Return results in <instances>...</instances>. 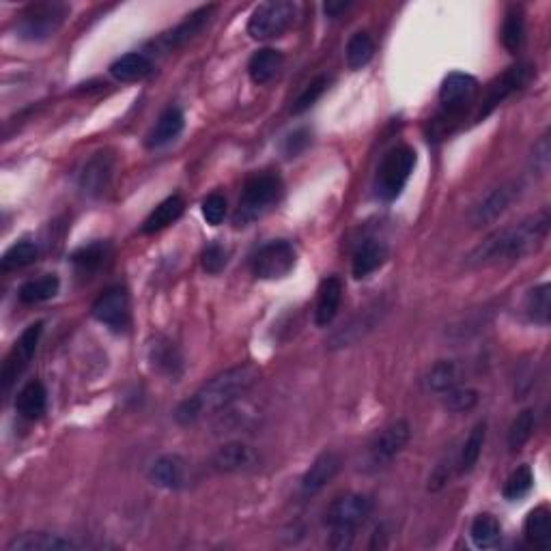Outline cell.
Masks as SVG:
<instances>
[{"label": "cell", "instance_id": "cell-36", "mask_svg": "<svg viewBox=\"0 0 551 551\" xmlns=\"http://www.w3.org/2000/svg\"><path fill=\"white\" fill-rule=\"evenodd\" d=\"M375 55V44L371 39V35L368 33H356L351 35L347 50H345V58H347V65L349 69H362L365 65H368V61H371Z\"/></svg>", "mask_w": 551, "mask_h": 551}, {"label": "cell", "instance_id": "cell-23", "mask_svg": "<svg viewBox=\"0 0 551 551\" xmlns=\"http://www.w3.org/2000/svg\"><path fill=\"white\" fill-rule=\"evenodd\" d=\"M78 549L72 538L48 535V532H28V535L15 536L7 545V551H65Z\"/></svg>", "mask_w": 551, "mask_h": 551}, {"label": "cell", "instance_id": "cell-7", "mask_svg": "<svg viewBox=\"0 0 551 551\" xmlns=\"http://www.w3.org/2000/svg\"><path fill=\"white\" fill-rule=\"evenodd\" d=\"M373 508L375 502L371 496L365 494L341 496L327 506L326 524L330 526V530L334 532H349V535H356L357 527L371 517Z\"/></svg>", "mask_w": 551, "mask_h": 551}, {"label": "cell", "instance_id": "cell-18", "mask_svg": "<svg viewBox=\"0 0 551 551\" xmlns=\"http://www.w3.org/2000/svg\"><path fill=\"white\" fill-rule=\"evenodd\" d=\"M151 483L162 489H184L187 485V463L179 455H162L149 467Z\"/></svg>", "mask_w": 551, "mask_h": 551}, {"label": "cell", "instance_id": "cell-27", "mask_svg": "<svg viewBox=\"0 0 551 551\" xmlns=\"http://www.w3.org/2000/svg\"><path fill=\"white\" fill-rule=\"evenodd\" d=\"M154 72V63L151 58L143 55V52H130V55H123L110 65V74L113 78L119 82H136L143 80Z\"/></svg>", "mask_w": 551, "mask_h": 551}, {"label": "cell", "instance_id": "cell-31", "mask_svg": "<svg viewBox=\"0 0 551 551\" xmlns=\"http://www.w3.org/2000/svg\"><path fill=\"white\" fill-rule=\"evenodd\" d=\"M461 377H463V368L459 362L442 360L431 368L429 375H426V388L431 392H437V395H444V392L459 386Z\"/></svg>", "mask_w": 551, "mask_h": 551}, {"label": "cell", "instance_id": "cell-42", "mask_svg": "<svg viewBox=\"0 0 551 551\" xmlns=\"http://www.w3.org/2000/svg\"><path fill=\"white\" fill-rule=\"evenodd\" d=\"M326 89H327V78H326V75H319V78L310 82L306 89H304L302 95L297 97L296 105H293V115L306 113L310 105H315L316 102H319V97L324 95Z\"/></svg>", "mask_w": 551, "mask_h": 551}, {"label": "cell", "instance_id": "cell-22", "mask_svg": "<svg viewBox=\"0 0 551 551\" xmlns=\"http://www.w3.org/2000/svg\"><path fill=\"white\" fill-rule=\"evenodd\" d=\"M343 302V283L336 276H330L321 283L319 296H316V306H315V324L319 327H327L336 316L338 308Z\"/></svg>", "mask_w": 551, "mask_h": 551}, {"label": "cell", "instance_id": "cell-43", "mask_svg": "<svg viewBox=\"0 0 551 551\" xmlns=\"http://www.w3.org/2000/svg\"><path fill=\"white\" fill-rule=\"evenodd\" d=\"M228 263V252L225 245L220 244H209L203 252V267L209 274H220Z\"/></svg>", "mask_w": 551, "mask_h": 551}, {"label": "cell", "instance_id": "cell-14", "mask_svg": "<svg viewBox=\"0 0 551 551\" xmlns=\"http://www.w3.org/2000/svg\"><path fill=\"white\" fill-rule=\"evenodd\" d=\"M214 14H215V5H207V7H201L198 11H195V14L187 15L179 26H175L173 31L164 33L160 39L154 41V50L171 52V50L181 48V45L190 44L192 39L198 37V35H201L205 28L209 26Z\"/></svg>", "mask_w": 551, "mask_h": 551}, {"label": "cell", "instance_id": "cell-29", "mask_svg": "<svg viewBox=\"0 0 551 551\" xmlns=\"http://www.w3.org/2000/svg\"><path fill=\"white\" fill-rule=\"evenodd\" d=\"M526 541L538 549H551V513L547 506H538L526 517Z\"/></svg>", "mask_w": 551, "mask_h": 551}, {"label": "cell", "instance_id": "cell-28", "mask_svg": "<svg viewBox=\"0 0 551 551\" xmlns=\"http://www.w3.org/2000/svg\"><path fill=\"white\" fill-rule=\"evenodd\" d=\"M184 209H185L184 198L177 195L168 196L166 201H162L154 211H151L149 218H146L143 225V233H146V235H154V233L162 231V228L171 226L173 222H177L181 218Z\"/></svg>", "mask_w": 551, "mask_h": 551}, {"label": "cell", "instance_id": "cell-32", "mask_svg": "<svg viewBox=\"0 0 551 551\" xmlns=\"http://www.w3.org/2000/svg\"><path fill=\"white\" fill-rule=\"evenodd\" d=\"M108 255H110L108 244H102V242L85 245V248L75 250L72 256L75 272H78L80 276H91V274L99 272V269L105 265V261H108Z\"/></svg>", "mask_w": 551, "mask_h": 551}, {"label": "cell", "instance_id": "cell-34", "mask_svg": "<svg viewBox=\"0 0 551 551\" xmlns=\"http://www.w3.org/2000/svg\"><path fill=\"white\" fill-rule=\"evenodd\" d=\"M524 308H526L527 319L535 321V324H538V326H549L551 286L541 285V286H535L532 291H527Z\"/></svg>", "mask_w": 551, "mask_h": 551}, {"label": "cell", "instance_id": "cell-39", "mask_svg": "<svg viewBox=\"0 0 551 551\" xmlns=\"http://www.w3.org/2000/svg\"><path fill=\"white\" fill-rule=\"evenodd\" d=\"M536 426V416L532 409H524L515 422L511 425V431H508V448L513 450V453H517L526 446L527 442H530L532 433H535Z\"/></svg>", "mask_w": 551, "mask_h": 551}, {"label": "cell", "instance_id": "cell-11", "mask_svg": "<svg viewBox=\"0 0 551 551\" xmlns=\"http://www.w3.org/2000/svg\"><path fill=\"white\" fill-rule=\"evenodd\" d=\"M530 78H532V65H526V63L524 65H515L511 69H506L500 78H496L489 85L476 119L480 121V119H485V116H489L497 108V105H500L502 102H506V99L511 97L513 93H517L521 86H526Z\"/></svg>", "mask_w": 551, "mask_h": 551}, {"label": "cell", "instance_id": "cell-12", "mask_svg": "<svg viewBox=\"0 0 551 551\" xmlns=\"http://www.w3.org/2000/svg\"><path fill=\"white\" fill-rule=\"evenodd\" d=\"M478 91V82L470 74L455 72L444 78L442 89H439V104L446 116H459L466 113L467 105L472 104Z\"/></svg>", "mask_w": 551, "mask_h": 551}, {"label": "cell", "instance_id": "cell-21", "mask_svg": "<svg viewBox=\"0 0 551 551\" xmlns=\"http://www.w3.org/2000/svg\"><path fill=\"white\" fill-rule=\"evenodd\" d=\"M149 360L157 373L171 381H179L184 375V357H181L179 349L168 338H155L149 347Z\"/></svg>", "mask_w": 551, "mask_h": 551}, {"label": "cell", "instance_id": "cell-26", "mask_svg": "<svg viewBox=\"0 0 551 551\" xmlns=\"http://www.w3.org/2000/svg\"><path fill=\"white\" fill-rule=\"evenodd\" d=\"M48 407V392L41 381H28L15 398V409L22 418L39 420Z\"/></svg>", "mask_w": 551, "mask_h": 551}, {"label": "cell", "instance_id": "cell-45", "mask_svg": "<svg viewBox=\"0 0 551 551\" xmlns=\"http://www.w3.org/2000/svg\"><path fill=\"white\" fill-rule=\"evenodd\" d=\"M308 145H310V132L308 130H297V132H293L289 138H286L285 154L289 157H296V155H300Z\"/></svg>", "mask_w": 551, "mask_h": 551}, {"label": "cell", "instance_id": "cell-9", "mask_svg": "<svg viewBox=\"0 0 551 551\" xmlns=\"http://www.w3.org/2000/svg\"><path fill=\"white\" fill-rule=\"evenodd\" d=\"M41 334H44V324L37 321V324L28 326L22 336L17 338V343L14 345V349L9 351L7 360L3 365V373H0V379H3V390L9 392L11 386L15 384V379L25 373V368L28 366V362L33 360L35 351L39 347Z\"/></svg>", "mask_w": 551, "mask_h": 551}, {"label": "cell", "instance_id": "cell-33", "mask_svg": "<svg viewBox=\"0 0 551 551\" xmlns=\"http://www.w3.org/2000/svg\"><path fill=\"white\" fill-rule=\"evenodd\" d=\"M470 536H472V541L478 549L496 547V545L500 543V538H502L500 521H497L494 515H489V513L478 515V517L472 521Z\"/></svg>", "mask_w": 551, "mask_h": 551}, {"label": "cell", "instance_id": "cell-10", "mask_svg": "<svg viewBox=\"0 0 551 551\" xmlns=\"http://www.w3.org/2000/svg\"><path fill=\"white\" fill-rule=\"evenodd\" d=\"M93 316L113 332H125L130 327V297L123 286H110L93 304Z\"/></svg>", "mask_w": 551, "mask_h": 551}, {"label": "cell", "instance_id": "cell-6", "mask_svg": "<svg viewBox=\"0 0 551 551\" xmlns=\"http://www.w3.org/2000/svg\"><path fill=\"white\" fill-rule=\"evenodd\" d=\"M280 195H283V181L278 175L274 173H256L252 177L245 179L242 201H239V211L237 220L248 222L256 215H261L263 211L272 207L274 203H278Z\"/></svg>", "mask_w": 551, "mask_h": 551}, {"label": "cell", "instance_id": "cell-19", "mask_svg": "<svg viewBox=\"0 0 551 551\" xmlns=\"http://www.w3.org/2000/svg\"><path fill=\"white\" fill-rule=\"evenodd\" d=\"M341 472V456L332 450H326L313 461V466L308 467V472L302 478V494L304 496H315L319 494L324 486H327L336 478V474Z\"/></svg>", "mask_w": 551, "mask_h": 551}, {"label": "cell", "instance_id": "cell-15", "mask_svg": "<svg viewBox=\"0 0 551 551\" xmlns=\"http://www.w3.org/2000/svg\"><path fill=\"white\" fill-rule=\"evenodd\" d=\"M211 466L225 474H248L261 466V456L248 444L231 442L215 450L211 456Z\"/></svg>", "mask_w": 551, "mask_h": 551}, {"label": "cell", "instance_id": "cell-38", "mask_svg": "<svg viewBox=\"0 0 551 551\" xmlns=\"http://www.w3.org/2000/svg\"><path fill=\"white\" fill-rule=\"evenodd\" d=\"M526 41V20L524 14H521V9H513L511 14L506 15V20H504L502 26V44L504 48L508 52H517L521 50V45H524Z\"/></svg>", "mask_w": 551, "mask_h": 551}, {"label": "cell", "instance_id": "cell-41", "mask_svg": "<svg viewBox=\"0 0 551 551\" xmlns=\"http://www.w3.org/2000/svg\"><path fill=\"white\" fill-rule=\"evenodd\" d=\"M478 392L474 388H466V386H455L448 392H444V406L450 412H470L476 407Z\"/></svg>", "mask_w": 551, "mask_h": 551}, {"label": "cell", "instance_id": "cell-37", "mask_svg": "<svg viewBox=\"0 0 551 551\" xmlns=\"http://www.w3.org/2000/svg\"><path fill=\"white\" fill-rule=\"evenodd\" d=\"M39 248L33 242H20L14 244L11 248L5 252L3 259H0V269L3 272H15V269L28 267L37 261Z\"/></svg>", "mask_w": 551, "mask_h": 551}, {"label": "cell", "instance_id": "cell-16", "mask_svg": "<svg viewBox=\"0 0 551 551\" xmlns=\"http://www.w3.org/2000/svg\"><path fill=\"white\" fill-rule=\"evenodd\" d=\"M115 175V155L110 151H99L85 164L80 173V190L86 196L99 198L105 195Z\"/></svg>", "mask_w": 551, "mask_h": 551}, {"label": "cell", "instance_id": "cell-25", "mask_svg": "<svg viewBox=\"0 0 551 551\" xmlns=\"http://www.w3.org/2000/svg\"><path fill=\"white\" fill-rule=\"evenodd\" d=\"M184 125H185L184 113H181L179 108H175V105L173 108H166L160 115V119L155 121L154 130H151L149 136H146V146L157 149V146L173 143V140L184 132Z\"/></svg>", "mask_w": 551, "mask_h": 551}, {"label": "cell", "instance_id": "cell-5", "mask_svg": "<svg viewBox=\"0 0 551 551\" xmlns=\"http://www.w3.org/2000/svg\"><path fill=\"white\" fill-rule=\"evenodd\" d=\"M297 5L291 0H269L252 11L248 35L252 39H274L285 35L297 20Z\"/></svg>", "mask_w": 551, "mask_h": 551}, {"label": "cell", "instance_id": "cell-1", "mask_svg": "<svg viewBox=\"0 0 551 551\" xmlns=\"http://www.w3.org/2000/svg\"><path fill=\"white\" fill-rule=\"evenodd\" d=\"M259 368L252 365L226 368L225 373H218L207 384L201 386L190 398L179 403V407L175 409V420L179 425H195V422L203 420L205 416L233 406L237 398L248 395L259 384Z\"/></svg>", "mask_w": 551, "mask_h": 551}, {"label": "cell", "instance_id": "cell-13", "mask_svg": "<svg viewBox=\"0 0 551 551\" xmlns=\"http://www.w3.org/2000/svg\"><path fill=\"white\" fill-rule=\"evenodd\" d=\"M412 437V426L407 420H396L375 437L371 444V463L375 467H384L396 459L406 450Z\"/></svg>", "mask_w": 551, "mask_h": 551}, {"label": "cell", "instance_id": "cell-44", "mask_svg": "<svg viewBox=\"0 0 551 551\" xmlns=\"http://www.w3.org/2000/svg\"><path fill=\"white\" fill-rule=\"evenodd\" d=\"M203 218L209 222L211 226L222 225L226 218V198L222 195H209L203 201Z\"/></svg>", "mask_w": 551, "mask_h": 551}, {"label": "cell", "instance_id": "cell-35", "mask_svg": "<svg viewBox=\"0 0 551 551\" xmlns=\"http://www.w3.org/2000/svg\"><path fill=\"white\" fill-rule=\"evenodd\" d=\"M485 436H486V422H478V425L472 429L470 437L466 439V444H463L459 461H456V466H459L461 474L472 472L474 467H476L480 455H483Z\"/></svg>", "mask_w": 551, "mask_h": 551}, {"label": "cell", "instance_id": "cell-3", "mask_svg": "<svg viewBox=\"0 0 551 551\" xmlns=\"http://www.w3.org/2000/svg\"><path fill=\"white\" fill-rule=\"evenodd\" d=\"M416 166V151L412 146L401 145L390 149L381 160L375 175V192L381 201H395L406 190Z\"/></svg>", "mask_w": 551, "mask_h": 551}, {"label": "cell", "instance_id": "cell-8", "mask_svg": "<svg viewBox=\"0 0 551 551\" xmlns=\"http://www.w3.org/2000/svg\"><path fill=\"white\" fill-rule=\"evenodd\" d=\"M297 252L286 239H276L263 245L252 259V272L261 280H280L296 269Z\"/></svg>", "mask_w": 551, "mask_h": 551}, {"label": "cell", "instance_id": "cell-30", "mask_svg": "<svg viewBox=\"0 0 551 551\" xmlns=\"http://www.w3.org/2000/svg\"><path fill=\"white\" fill-rule=\"evenodd\" d=\"M58 289H61V280H58L55 274H45L41 276V278L28 280V283L22 285L20 291H17V297H20L22 304L33 306V304L52 300Z\"/></svg>", "mask_w": 551, "mask_h": 551}, {"label": "cell", "instance_id": "cell-24", "mask_svg": "<svg viewBox=\"0 0 551 551\" xmlns=\"http://www.w3.org/2000/svg\"><path fill=\"white\" fill-rule=\"evenodd\" d=\"M285 65V55L280 50L274 48H263L255 52L248 63V74L250 80L255 85H267L272 82L276 75L280 74V69Z\"/></svg>", "mask_w": 551, "mask_h": 551}, {"label": "cell", "instance_id": "cell-4", "mask_svg": "<svg viewBox=\"0 0 551 551\" xmlns=\"http://www.w3.org/2000/svg\"><path fill=\"white\" fill-rule=\"evenodd\" d=\"M67 15H69V7L63 3L31 5V7L20 15V20H17L15 33L20 39L39 44V41L55 37Z\"/></svg>", "mask_w": 551, "mask_h": 551}, {"label": "cell", "instance_id": "cell-46", "mask_svg": "<svg viewBox=\"0 0 551 551\" xmlns=\"http://www.w3.org/2000/svg\"><path fill=\"white\" fill-rule=\"evenodd\" d=\"M351 7H354V3H349V0L347 3H345V0H330V3L324 5V11L330 20H338V17H343Z\"/></svg>", "mask_w": 551, "mask_h": 551}, {"label": "cell", "instance_id": "cell-17", "mask_svg": "<svg viewBox=\"0 0 551 551\" xmlns=\"http://www.w3.org/2000/svg\"><path fill=\"white\" fill-rule=\"evenodd\" d=\"M517 195H519L517 184H504L500 187H496V190L491 192L485 201H480L476 207H474L472 215H470L472 226H485V225H491V222H496L504 214V211L511 207V203L517 198Z\"/></svg>", "mask_w": 551, "mask_h": 551}, {"label": "cell", "instance_id": "cell-20", "mask_svg": "<svg viewBox=\"0 0 551 551\" xmlns=\"http://www.w3.org/2000/svg\"><path fill=\"white\" fill-rule=\"evenodd\" d=\"M388 244L381 242L377 237H368L357 245L356 255H354V276L356 278H368L373 272H377V269L384 265L386 261H388Z\"/></svg>", "mask_w": 551, "mask_h": 551}, {"label": "cell", "instance_id": "cell-2", "mask_svg": "<svg viewBox=\"0 0 551 551\" xmlns=\"http://www.w3.org/2000/svg\"><path fill=\"white\" fill-rule=\"evenodd\" d=\"M549 209H541L530 218L521 220L519 225L504 226L500 231L491 233L483 244H478L467 255L466 263L470 267H486L506 261H519L521 256L530 255L543 244V239L549 233Z\"/></svg>", "mask_w": 551, "mask_h": 551}, {"label": "cell", "instance_id": "cell-40", "mask_svg": "<svg viewBox=\"0 0 551 551\" xmlns=\"http://www.w3.org/2000/svg\"><path fill=\"white\" fill-rule=\"evenodd\" d=\"M532 485H535V476H532V470L527 466H521L515 470L511 476H508L506 483H504V497L506 500H521L532 491Z\"/></svg>", "mask_w": 551, "mask_h": 551}]
</instances>
